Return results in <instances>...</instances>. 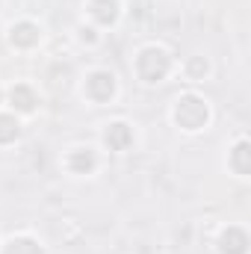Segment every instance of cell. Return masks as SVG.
I'll return each instance as SVG.
<instances>
[{
	"label": "cell",
	"mask_w": 251,
	"mask_h": 254,
	"mask_svg": "<svg viewBox=\"0 0 251 254\" xmlns=\"http://www.w3.org/2000/svg\"><path fill=\"white\" fill-rule=\"evenodd\" d=\"M172 68H175V57H172L163 45H145V48H139L136 57H133V71H136V77H139L145 86L163 83V80L172 74Z\"/></svg>",
	"instance_id": "1"
},
{
	"label": "cell",
	"mask_w": 251,
	"mask_h": 254,
	"mask_svg": "<svg viewBox=\"0 0 251 254\" xmlns=\"http://www.w3.org/2000/svg\"><path fill=\"white\" fill-rule=\"evenodd\" d=\"M172 122H175L178 130H184V133L204 130V127L210 125V104H207V98H201L195 92L178 95L175 104H172Z\"/></svg>",
	"instance_id": "2"
},
{
	"label": "cell",
	"mask_w": 251,
	"mask_h": 254,
	"mask_svg": "<svg viewBox=\"0 0 251 254\" xmlns=\"http://www.w3.org/2000/svg\"><path fill=\"white\" fill-rule=\"evenodd\" d=\"M119 95V77L110 68H92L83 77V98L89 104H110Z\"/></svg>",
	"instance_id": "3"
},
{
	"label": "cell",
	"mask_w": 251,
	"mask_h": 254,
	"mask_svg": "<svg viewBox=\"0 0 251 254\" xmlns=\"http://www.w3.org/2000/svg\"><path fill=\"white\" fill-rule=\"evenodd\" d=\"M42 36H45V30L36 21H30V18H21V21L9 24V30H6V42L15 51H33V48H39Z\"/></svg>",
	"instance_id": "4"
},
{
	"label": "cell",
	"mask_w": 251,
	"mask_h": 254,
	"mask_svg": "<svg viewBox=\"0 0 251 254\" xmlns=\"http://www.w3.org/2000/svg\"><path fill=\"white\" fill-rule=\"evenodd\" d=\"M98 151L92 148V145H77V148H68L63 157V166L68 175H74V178H86V175H95V169H98Z\"/></svg>",
	"instance_id": "5"
},
{
	"label": "cell",
	"mask_w": 251,
	"mask_h": 254,
	"mask_svg": "<svg viewBox=\"0 0 251 254\" xmlns=\"http://www.w3.org/2000/svg\"><path fill=\"white\" fill-rule=\"evenodd\" d=\"M86 18L92 21V27H116L122 18V0H86L83 3Z\"/></svg>",
	"instance_id": "6"
},
{
	"label": "cell",
	"mask_w": 251,
	"mask_h": 254,
	"mask_svg": "<svg viewBox=\"0 0 251 254\" xmlns=\"http://www.w3.org/2000/svg\"><path fill=\"white\" fill-rule=\"evenodd\" d=\"M6 101H9V107H12L15 116H33V113L39 110V104H42L39 92H36L30 83H15V86L6 92Z\"/></svg>",
	"instance_id": "7"
},
{
	"label": "cell",
	"mask_w": 251,
	"mask_h": 254,
	"mask_svg": "<svg viewBox=\"0 0 251 254\" xmlns=\"http://www.w3.org/2000/svg\"><path fill=\"white\" fill-rule=\"evenodd\" d=\"M101 139H104V145H107L110 151L125 154V151H130V148H133L136 133H133V127L127 125V122H110V125H104Z\"/></svg>",
	"instance_id": "8"
},
{
	"label": "cell",
	"mask_w": 251,
	"mask_h": 254,
	"mask_svg": "<svg viewBox=\"0 0 251 254\" xmlns=\"http://www.w3.org/2000/svg\"><path fill=\"white\" fill-rule=\"evenodd\" d=\"M216 252L219 254H249V234L237 225H228L219 240H216Z\"/></svg>",
	"instance_id": "9"
},
{
	"label": "cell",
	"mask_w": 251,
	"mask_h": 254,
	"mask_svg": "<svg viewBox=\"0 0 251 254\" xmlns=\"http://www.w3.org/2000/svg\"><path fill=\"white\" fill-rule=\"evenodd\" d=\"M0 254H48L45 246L30 234H15L0 243Z\"/></svg>",
	"instance_id": "10"
},
{
	"label": "cell",
	"mask_w": 251,
	"mask_h": 254,
	"mask_svg": "<svg viewBox=\"0 0 251 254\" xmlns=\"http://www.w3.org/2000/svg\"><path fill=\"white\" fill-rule=\"evenodd\" d=\"M228 169H231L234 175H240V178H249V172H251V145H249V139H240V142L231 148V154H228Z\"/></svg>",
	"instance_id": "11"
},
{
	"label": "cell",
	"mask_w": 251,
	"mask_h": 254,
	"mask_svg": "<svg viewBox=\"0 0 251 254\" xmlns=\"http://www.w3.org/2000/svg\"><path fill=\"white\" fill-rule=\"evenodd\" d=\"M21 139V119L15 113L0 110V148H9Z\"/></svg>",
	"instance_id": "12"
},
{
	"label": "cell",
	"mask_w": 251,
	"mask_h": 254,
	"mask_svg": "<svg viewBox=\"0 0 251 254\" xmlns=\"http://www.w3.org/2000/svg\"><path fill=\"white\" fill-rule=\"evenodd\" d=\"M184 74H187L189 80H204L210 74V60L207 57H189L187 63H184Z\"/></svg>",
	"instance_id": "13"
},
{
	"label": "cell",
	"mask_w": 251,
	"mask_h": 254,
	"mask_svg": "<svg viewBox=\"0 0 251 254\" xmlns=\"http://www.w3.org/2000/svg\"><path fill=\"white\" fill-rule=\"evenodd\" d=\"M6 104V92H3V86H0V107Z\"/></svg>",
	"instance_id": "14"
}]
</instances>
